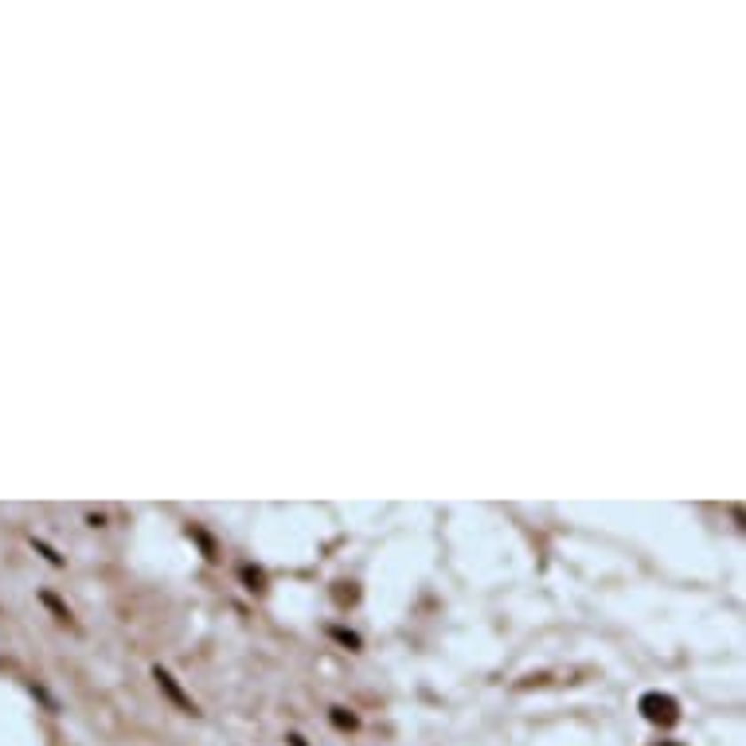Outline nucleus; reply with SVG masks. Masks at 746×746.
Wrapping results in <instances>:
<instances>
[{"instance_id":"20e7f679","label":"nucleus","mask_w":746,"mask_h":746,"mask_svg":"<svg viewBox=\"0 0 746 746\" xmlns=\"http://www.w3.org/2000/svg\"><path fill=\"white\" fill-rule=\"evenodd\" d=\"M36 552H39V555H47V563H55V567H63V555H55V552H52V547H47V544H39V539H36Z\"/></svg>"},{"instance_id":"7ed1b4c3","label":"nucleus","mask_w":746,"mask_h":746,"mask_svg":"<svg viewBox=\"0 0 746 746\" xmlns=\"http://www.w3.org/2000/svg\"><path fill=\"white\" fill-rule=\"evenodd\" d=\"M332 723H337L340 731H352V727H356V715H348L345 708H332Z\"/></svg>"},{"instance_id":"f257e3e1","label":"nucleus","mask_w":746,"mask_h":746,"mask_svg":"<svg viewBox=\"0 0 746 746\" xmlns=\"http://www.w3.org/2000/svg\"><path fill=\"white\" fill-rule=\"evenodd\" d=\"M637 711H641L653 727H676V723H680V703H676L669 692H645Z\"/></svg>"},{"instance_id":"f03ea898","label":"nucleus","mask_w":746,"mask_h":746,"mask_svg":"<svg viewBox=\"0 0 746 746\" xmlns=\"http://www.w3.org/2000/svg\"><path fill=\"white\" fill-rule=\"evenodd\" d=\"M153 680H156V688H161L164 695H169V700L176 703V708H180L184 715H200V708H195V703L188 700V695H184V688L180 684H176V676L169 672V669H161V664H153Z\"/></svg>"},{"instance_id":"0eeeda50","label":"nucleus","mask_w":746,"mask_h":746,"mask_svg":"<svg viewBox=\"0 0 746 746\" xmlns=\"http://www.w3.org/2000/svg\"><path fill=\"white\" fill-rule=\"evenodd\" d=\"M661 746H684V742H661Z\"/></svg>"},{"instance_id":"423d86ee","label":"nucleus","mask_w":746,"mask_h":746,"mask_svg":"<svg viewBox=\"0 0 746 746\" xmlns=\"http://www.w3.org/2000/svg\"><path fill=\"white\" fill-rule=\"evenodd\" d=\"M332 637H337V641H345V645H352V649L360 645V637L356 633H345V630H332Z\"/></svg>"},{"instance_id":"39448f33","label":"nucleus","mask_w":746,"mask_h":746,"mask_svg":"<svg viewBox=\"0 0 746 746\" xmlns=\"http://www.w3.org/2000/svg\"><path fill=\"white\" fill-rule=\"evenodd\" d=\"M44 602L52 606V610H55L59 617H63V622H67V617H71V610H63V606H59V598H55V594H44Z\"/></svg>"}]
</instances>
